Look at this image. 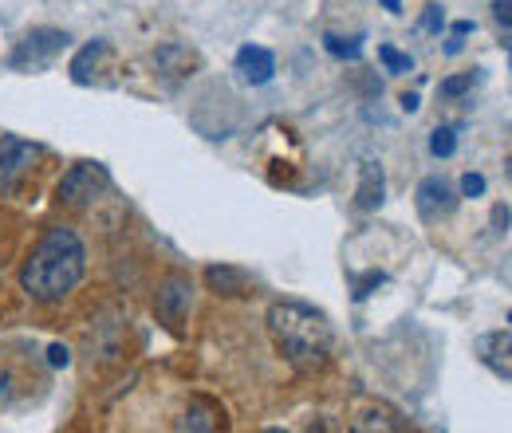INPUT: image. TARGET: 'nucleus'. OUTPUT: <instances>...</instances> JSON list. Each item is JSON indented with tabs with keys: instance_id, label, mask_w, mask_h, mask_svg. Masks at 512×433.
<instances>
[{
	"instance_id": "nucleus-1",
	"label": "nucleus",
	"mask_w": 512,
	"mask_h": 433,
	"mask_svg": "<svg viewBox=\"0 0 512 433\" xmlns=\"http://www.w3.org/2000/svg\"><path fill=\"white\" fill-rule=\"evenodd\" d=\"M83 268H87V248L75 237V229H48L40 237V245L32 248V256L24 260L20 268V284L32 300L40 304H56L64 300L67 292L83 280Z\"/></svg>"
},
{
	"instance_id": "nucleus-2",
	"label": "nucleus",
	"mask_w": 512,
	"mask_h": 433,
	"mask_svg": "<svg viewBox=\"0 0 512 433\" xmlns=\"http://www.w3.org/2000/svg\"><path fill=\"white\" fill-rule=\"evenodd\" d=\"M268 331L280 355L296 371H320L331 355V323L327 315L300 300H280L268 308Z\"/></svg>"
},
{
	"instance_id": "nucleus-3",
	"label": "nucleus",
	"mask_w": 512,
	"mask_h": 433,
	"mask_svg": "<svg viewBox=\"0 0 512 433\" xmlns=\"http://www.w3.org/2000/svg\"><path fill=\"white\" fill-rule=\"evenodd\" d=\"M107 189H111V174H107L103 162H79V166H71L64 178H60L56 201L67 205V209H83V205L99 201Z\"/></svg>"
},
{
	"instance_id": "nucleus-4",
	"label": "nucleus",
	"mask_w": 512,
	"mask_h": 433,
	"mask_svg": "<svg viewBox=\"0 0 512 433\" xmlns=\"http://www.w3.org/2000/svg\"><path fill=\"white\" fill-rule=\"evenodd\" d=\"M40 158V150L16 134H4L0 138V197L12 193V189L24 182V174L32 170V162Z\"/></svg>"
},
{
	"instance_id": "nucleus-5",
	"label": "nucleus",
	"mask_w": 512,
	"mask_h": 433,
	"mask_svg": "<svg viewBox=\"0 0 512 433\" xmlns=\"http://www.w3.org/2000/svg\"><path fill=\"white\" fill-rule=\"evenodd\" d=\"M190 304H193V284L186 276H166L162 284H158V296H154V311H158V319L166 323V327H182V319L190 315Z\"/></svg>"
},
{
	"instance_id": "nucleus-6",
	"label": "nucleus",
	"mask_w": 512,
	"mask_h": 433,
	"mask_svg": "<svg viewBox=\"0 0 512 433\" xmlns=\"http://www.w3.org/2000/svg\"><path fill=\"white\" fill-rule=\"evenodd\" d=\"M71 36L60 32V28H36L24 36V44L12 52V67H36V63H48L52 56H60Z\"/></svg>"
},
{
	"instance_id": "nucleus-7",
	"label": "nucleus",
	"mask_w": 512,
	"mask_h": 433,
	"mask_svg": "<svg viewBox=\"0 0 512 433\" xmlns=\"http://www.w3.org/2000/svg\"><path fill=\"white\" fill-rule=\"evenodd\" d=\"M457 189L449 186L446 178H422V186L414 193V205L422 213V221H442L457 209Z\"/></svg>"
},
{
	"instance_id": "nucleus-8",
	"label": "nucleus",
	"mask_w": 512,
	"mask_h": 433,
	"mask_svg": "<svg viewBox=\"0 0 512 433\" xmlns=\"http://www.w3.org/2000/svg\"><path fill=\"white\" fill-rule=\"evenodd\" d=\"M473 351H477V359L497 374V378L512 382V335H505V331H489V335H481V339L473 343Z\"/></svg>"
},
{
	"instance_id": "nucleus-9",
	"label": "nucleus",
	"mask_w": 512,
	"mask_h": 433,
	"mask_svg": "<svg viewBox=\"0 0 512 433\" xmlns=\"http://www.w3.org/2000/svg\"><path fill=\"white\" fill-rule=\"evenodd\" d=\"M351 430H402V418L383 406V402H375V398H355V406H351Z\"/></svg>"
},
{
	"instance_id": "nucleus-10",
	"label": "nucleus",
	"mask_w": 512,
	"mask_h": 433,
	"mask_svg": "<svg viewBox=\"0 0 512 433\" xmlns=\"http://www.w3.org/2000/svg\"><path fill=\"white\" fill-rule=\"evenodd\" d=\"M237 71H241V79L245 83H268L272 75H276V60H272V52L268 48H260V44H245L241 52H237Z\"/></svg>"
},
{
	"instance_id": "nucleus-11",
	"label": "nucleus",
	"mask_w": 512,
	"mask_h": 433,
	"mask_svg": "<svg viewBox=\"0 0 512 433\" xmlns=\"http://www.w3.org/2000/svg\"><path fill=\"white\" fill-rule=\"evenodd\" d=\"M386 197V178H383V166L379 162H363L359 170V189H355V205L359 209H379Z\"/></svg>"
},
{
	"instance_id": "nucleus-12",
	"label": "nucleus",
	"mask_w": 512,
	"mask_h": 433,
	"mask_svg": "<svg viewBox=\"0 0 512 433\" xmlns=\"http://www.w3.org/2000/svg\"><path fill=\"white\" fill-rule=\"evenodd\" d=\"M205 284L217 292V296H245L249 292V272L233 268V264H209L205 268Z\"/></svg>"
},
{
	"instance_id": "nucleus-13",
	"label": "nucleus",
	"mask_w": 512,
	"mask_h": 433,
	"mask_svg": "<svg viewBox=\"0 0 512 433\" xmlns=\"http://www.w3.org/2000/svg\"><path fill=\"white\" fill-rule=\"evenodd\" d=\"M197 52H190L186 44H162L158 52H154V67L162 71V75H170V79H182V75H193V67H197Z\"/></svg>"
},
{
	"instance_id": "nucleus-14",
	"label": "nucleus",
	"mask_w": 512,
	"mask_h": 433,
	"mask_svg": "<svg viewBox=\"0 0 512 433\" xmlns=\"http://www.w3.org/2000/svg\"><path fill=\"white\" fill-rule=\"evenodd\" d=\"M182 430H221L225 426V414L217 406H205V402H193L186 410V418L178 422Z\"/></svg>"
},
{
	"instance_id": "nucleus-15",
	"label": "nucleus",
	"mask_w": 512,
	"mask_h": 433,
	"mask_svg": "<svg viewBox=\"0 0 512 433\" xmlns=\"http://www.w3.org/2000/svg\"><path fill=\"white\" fill-rule=\"evenodd\" d=\"M103 56H107V40L87 44V48H83V52L71 60V79H75V83H87V79H91V67L103 60Z\"/></svg>"
},
{
	"instance_id": "nucleus-16",
	"label": "nucleus",
	"mask_w": 512,
	"mask_h": 433,
	"mask_svg": "<svg viewBox=\"0 0 512 433\" xmlns=\"http://www.w3.org/2000/svg\"><path fill=\"white\" fill-rule=\"evenodd\" d=\"M323 48H327L335 60H359L363 40H359V36H339V32H327V36H323Z\"/></svg>"
},
{
	"instance_id": "nucleus-17",
	"label": "nucleus",
	"mask_w": 512,
	"mask_h": 433,
	"mask_svg": "<svg viewBox=\"0 0 512 433\" xmlns=\"http://www.w3.org/2000/svg\"><path fill=\"white\" fill-rule=\"evenodd\" d=\"M457 150V130L453 126H438L434 134H430V154L434 158H449Z\"/></svg>"
},
{
	"instance_id": "nucleus-18",
	"label": "nucleus",
	"mask_w": 512,
	"mask_h": 433,
	"mask_svg": "<svg viewBox=\"0 0 512 433\" xmlns=\"http://www.w3.org/2000/svg\"><path fill=\"white\" fill-rule=\"evenodd\" d=\"M379 60H383V67L390 71V75H406V71H414V60H410L406 52L390 48V44H383V48H379Z\"/></svg>"
},
{
	"instance_id": "nucleus-19",
	"label": "nucleus",
	"mask_w": 512,
	"mask_h": 433,
	"mask_svg": "<svg viewBox=\"0 0 512 433\" xmlns=\"http://www.w3.org/2000/svg\"><path fill=\"white\" fill-rule=\"evenodd\" d=\"M473 87V71H465V75H449V79H442V95L446 99H461L465 91Z\"/></svg>"
},
{
	"instance_id": "nucleus-20",
	"label": "nucleus",
	"mask_w": 512,
	"mask_h": 433,
	"mask_svg": "<svg viewBox=\"0 0 512 433\" xmlns=\"http://www.w3.org/2000/svg\"><path fill=\"white\" fill-rule=\"evenodd\" d=\"M442 24H446L442 4H426V12H422V28H426V32H442Z\"/></svg>"
},
{
	"instance_id": "nucleus-21",
	"label": "nucleus",
	"mask_w": 512,
	"mask_h": 433,
	"mask_svg": "<svg viewBox=\"0 0 512 433\" xmlns=\"http://www.w3.org/2000/svg\"><path fill=\"white\" fill-rule=\"evenodd\" d=\"M485 178H481V174H473V170H469V174H465V178H461V197H485Z\"/></svg>"
},
{
	"instance_id": "nucleus-22",
	"label": "nucleus",
	"mask_w": 512,
	"mask_h": 433,
	"mask_svg": "<svg viewBox=\"0 0 512 433\" xmlns=\"http://www.w3.org/2000/svg\"><path fill=\"white\" fill-rule=\"evenodd\" d=\"M379 284H383V272H371V276L355 280V300H367V296H371V288H379Z\"/></svg>"
},
{
	"instance_id": "nucleus-23",
	"label": "nucleus",
	"mask_w": 512,
	"mask_h": 433,
	"mask_svg": "<svg viewBox=\"0 0 512 433\" xmlns=\"http://www.w3.org/2000/svg\"><path fill=\"white\" fill-rule=\"evenodd\" d=\"M48 363H52V367H67V363H71V351H67L64 343H52V347H48Z\"/></svg>"
},
{
	"instance_id": "nucleus-24",
	"label": "nucleus",
	"mask_w": 512,
	"mask_h": 433,
	"mask_svg": "<svg viewBox=\"0 0 512 433\" xmlns=\"http://www.w3.org/2000/svg\"><path fill=\"white\" fill-rule=\"evenodd\" d=\"M493 16H497L501 28H512V0H497L493 4Z\"/></svg>"
},
{
	"instance_id": "nucleus-25",
	"label": "nucleus",
	"mask_w": 512,
	"mask_h": 433,
	"mask_svg": "<svg viewBox=\"0 0 512 433\" xmlns=\"http://www.w3.org/2000/svg\"><path fill=\"white\" fill-rule=\"evenodd\" d=\"M509 221H512L509 205H497V209H493V229H497V233H505V229H509Z\"/></svg>"
},
{
	"instance_id": "nucleus-26",
	"label": "nucleus",
	"mask_w": 512,
	"mask_h": 433,
	"mask_svg": "<svg viewBox=\"0 0 512 433\" xmlns=\"http://www.w3.org/2000/svg\"><path fill=\"white\" fill-rule=\"evenodd\" d=\"M449 32H453V40H465V36L473 32V20H457V24L449 28Z\"/></svg>"
},
{
	"instance_id": "nucleus-27",
	"label": "nucleus",
	"mask_w": 512,
	"mask_h": 433,
	"mask_svg": "<svg viewBox=\"0 0 512 433\" xmlns=\"http://www.w3.org/2000/svg\"><path fill=\"white\" fill-rule=\"evenodd\" d=\"M402 111L414 115V111H418V95H402Z\"/></svg>"
},
{
	"instance_id": "nucleus-28",
	"label": "nucleus",
	"mask_w": 512,
	"mask_h": 433,
	"mask_svg": "<svg viewBox=\"0 0 512 433\" xmlns=\"http://www.w3.org/2000/svg\"><path fill=\"white\" fill-rule=\"evenodd\" d=\"M386 12H402V0H383Z\"/></svg>"
},
{
	"instance_id": "nucleus-29",
	"label": "nucleus",
	"mask_w": 512,
	"mask_h": 433,
	"mask_svg": "<svg viewBox=\"0 0 512 433\" xmlns=\"http://www.w3.org/2000/svg\"><path fill=\"white\" fill-rule=\"evenodd\" d=\"M505 174L512 178V154H509V162H505Z\"/></svg>"
},
{
	"instance_id": "nucleus-30",
	"label": "nucleus",
	"mask_w": 512,
	"mask_h": 433,
	"mask_svg": "<svg viewBox=\"0 0 512 433\" xmlns=\"http://www.w3.org/2000/svg\"><path fill=\"white\" fill-rule=\"evenodd\" d=\"M509 67H512V40H509Z\"/></svg>"
}]
</instances>
